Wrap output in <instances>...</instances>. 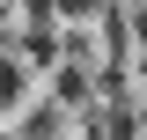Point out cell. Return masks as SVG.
<instances>
[{
    "label": "cell",
    "instance_id": "6da1fadb",
    "mask_svg": "<svg viewBox=\"0 0 147 140\" xmlns=\"http://www.w3.org/2000/svg\"><path fill=\"white\" fill-rule=\"evenodd\" d=\"M140 118H147V103H140Z\"/></svg>",
    "mask_w": 147,
    "mask_h": 140
}]
</instances>
